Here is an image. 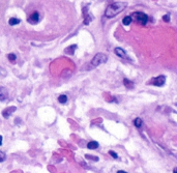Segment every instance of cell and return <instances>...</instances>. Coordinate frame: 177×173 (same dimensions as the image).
<instances>
[{"label": "cell", "mask_w": 177, "mask_h": 173, "mask_svg": "<svg viewBox=\"0 0 177 173\" xmlns=\"http://www.w3.org/2000/svg\"><path fill=\"white\" fill-rule=\"evenodd\" d=\"M126 6H127L126 2H114L106 8L105 16L107 18H114V17H116L118 15V13L123 12Z\"/></svg>", "instance_id": "1"}, {"label": "cell", "mask_w": 177, "mask_h": 173, "mask_svg": "<svg viewBox=\"0 0 177 173\" xmlns=\"http://www.w3.org/2000/svg\"><path fill=\"white\" fill-rule=\"evenodd\" d=\"M107 60H108V57H107L104 53H98L92 58L90 64H91L92 67H98V65L103 64V63H106Z\"/></svg>", "instance_id": "2"}, {"label": "cell", "mask_w": 177, "mask_h": 173, "mask_svg": "<svg viewBox=\"0 0 177 173\" xmlns=\"http://www.w3.org/2000/svg\"><path fill=\"white\" fill-rule=\"evenodd\" d=\"M131 17V19H134L136 22L141 24V25H145V24H147V22H148V16L142 12L134 13Z\"/></svg>", "instance_id": "3"}, {"label": "cell", "mask_w": 177, "mask_h": 173, "mask_svg": "<svg viewBox=\"0 0 177 173\" xmlns=\"http://www.w3.org/2000/svg\"><path fill=\"white\" fill-rule=\"evenodd\" d=\"M166 82V76H157L153 79H151L150 81L148 82V84L150 85H155V86H163Z\"/></svg>", "instance_id": "4"}, {"label": "cell", "mask_w": 177, "mask_h": 173, "mask_svg": "<svg viewBox=\"0 0 177 173\" xmlns=\"http://www.w3.org/2000/svg\"><path fill=\"white\" fill-rule=\"evenodd\" d=\"M39 19H40L39 13V12H33V13L28 17V22H29L30 24H37V23L39 22Z\"/></svg>", "instance_id": "5"}, {"label": "cell", "mask_w": 177, "mask_h": 173, "mask_svg": "<svg viewBox=\"0 0 177 173\" xmlns=\"http://www.w3.org/2000/svg\"><path fill=\"white\" fill-rule=\"evenodd\" d=\"M87 12H88L87 7H83L82 8V13H83V17H84V24H85V25H89V23L91 22V20H92V17L90 16Z\"/></svg>", "instance_id": "6"}, {"label": "cell", "mask_w": 177, "mask_h": 173, "mask_svg": "<svg viewBox=\"0 0 177 173\" xmlns=\"http://www.w3.org/2000/svg\"><path fill=\"white\" fill-rule=\"evenodd\" d=\"M17 110V107H15V106H12V107H8V108H6L5 110H3V112H2V115H3V117L4 118H8V117L12 115V114L15 112Z\"/></svg>", "instance_id": "7"}, {"label": "cell", "mask_w": 177, "mask_h": 173, "mask_svg": "<svg viewBox=\"0 0 177 173\" xmlns=\"http://www.w3.org/2000/svg\"><path fill=\"white\" fill-rule=\"evenodd\" d=\"M7 98H8V90L5 87L0 86V101L4 102Z\"/></svg>", "instance_id": "8"}, {"label": "cell", "mask_w": 177, "mask_h": 173, "mask_svg": "<svg viewBox=\"0 0 177 173\" xmlns=\"http://www.w3.org/2000/svg\"><path fill=\"white\" fill-rule=\"evenodd\" d=\"M115 54L117 55V56L123 58V59H128V56H127L126 52L124 51L122 48H115Z\"/></svg>", "instance_id": "9"}, {"label": "cell", "mask_w": 177, "mask_h": 173, "mask_svg": "<svg viewBox=\"0 0 177 173\" xmlns=\"http://www.w3.org/2000/svg\"><path fill=\"white\" fill-rule=\"evenodd\" d=\"M87 148L88 149H92V150L96 149V148H98V142H96V141H90V142L87 143Z\"/></svg>", "instance_id": "10"}, {"label": "cell", "mask_w": 177, "mask_h": 173, "mask_svg": "<svg viewBox=\"0 0 177 173\" xmlns=\"http://www.w3.org/2000/svg\"><path fill=\"white\" fill-rule=\"evenodd\" d=\"M76 48H77V45H72V46H69V47H67L66 49H65V53L66 54H69V55H72L75 53V51H76Z\"/></svg>", "instance_id": "11"}, {"label": "cell", "mask_w": 177, "mask_h": 173, "mask_svg": "<svg viewBox=\"0 0 177 173\" xmlns=\"http://www.w3.org/2000/svg\"><path fill=\"white\" fill-rule=\"evenodd\" d=\"M123 84L128 89H133L134 88V83L131 81H130V80H127V79H123Z\"/></svg>", "instance_id": "12"}, {"label": "cell", "mask_w": 177, "mask_h": 173, "mask_svg": "<svg viewBox=\"0 0 177 173\" xmlns=\"http://www.w3.org/2000/svg\"><path fill=\"white\" fill-rule=\"evenodd\" d=\"M21 20L20 19H17V18H10L8 20V24L10 26H15V25H18V24H20Z\"/></svg>", "instance_id": "13"}, {"label": "cell", "mask_w": 177, "mask_h": 173, "mask_svg": "<svg viewBox=\"0 0 177 173\" xmlns=\"http://www.w3.org/2000/svg\"><path fill=\"white\" fill-rule=\"evenodd\" d=\"M131 21H133L131 17V16H126V17H124V18H123L122 24H123V25H125V26H127V25H130V24L131 23Z\"/></svg>", "instance_id": "14"}, {"label": "cell", "mask_w": 177, "mask_h": 173, "mask_svg": "<svg viewBox=\"0 0 177 173\" xmlns=\"http://www.w3.org/2000/svg\"><path fill=\"white\" fill-rule=\"evenodd\" d=\"M58 102L60 103V104H66L67 103V96L65 95V94H61V95H59L58 96Z\"/></svg>", "instance_id": "15"}, {"label": "cell", "mask_w": 177, "mask_h": 173, "mask_svg": "<svg viewBox=\"0 0 177 173\" xmlns=\"http://www.w3.org/2000/svg\"><path fill=\"white\" fill-rule=\"evenodd\" d=\"M142 123H143V121H142V119L141 118H136L134 120V126L137 127V129H140V127L142 126Z\"/></svg>", "instance_id": "16"}, {"label": "cell", "mask_w": 177, "mask_h": 173, "mask_svg": "<svg viewBox=\"0 0 177 173\" xmlns=\"http://www.w3.org/2000/svg\"><path fill=\"white\" fill-rule=\"evenodd\" d=\"M7 58H8V60L9 61H12V62H13V61H16V59H17V56L13 53H10V54H8L7 55Z\"/></svg>", "instance_id": "17"}, {"label": "cell", "mask_w": 177, "mask_h": 173, "mask_svg": "<svg viewBox=\"0 0 177 173\" xmlns=\"http://www.w3.org/2000/svg\"><path fill=\"white\" fill-rule=\"evenodd\" d=\"M6 160V154L3 153V151H0V163L1 162H4Z\"/></svg>", "instance_id": "18"}, {"label": "cell", "mask_w": 177, "mask_h": 173, "mask_svg": "<svg viewBox=\"0 0 177 173\" xmlns=\"http://www.w3.org/2000/svg\"><path fill=\"white\" fill-rule=\"evenodd\" d=\"M109 154L112 157L113 159H118V154L115 153V151H113V150H110L109 151Z\"/></svg>", "instance_id": "19"}, {"label": "cell", "mask_w": 177, "mask_h": 173, "mask_svg": "<svg viewBox=\"0 0 177 173\" xmlns=\"http://www.w3.org/2000/svg\"><path fill=\"white\" fill-rule=\"evenodd\" d=\"M86 159L88 160H93V161H98V158H94V155H89V154H86L85 155Z\"/></svg>", "instance_id": "20"}, {"label": "cell", "mask_w": 177, "mask_h": 173, "mask_svg": "<svg viewBox=\"0 0 177 173\" xmlns=\"http://www.w3.org/2000/svg\"><path fill=\"white\" fill-rule=\"evenodd\" d=\"M163 20L165 21V22H170V15L169 13H167V15L163 16Z\"/></svg>", "instance_id": "21"}, {"label": "cell", "mask_w": 177, "mask_h": 173, "mask_svg": "<svg viewBox=\"0 0 177 173\" xmlns=\"http://www.w3.org/2000/svg\"><path fill=\"white\" fill-rule=\"evenodd\" d=\"M2 139H3V138H2V136H1V135H0V146H1V145H2Z\"/></svg>", "instance_id": "22"}, {"label": "cell", "mask_w": 177, "mask_h": 173, "mask_svg": "<svg viewBox=\"0 0 177 173\" xmlns=\"http://www.w3.org/2000/svg\"><path fill=\"white\" fill-rule=\"evenodd\" d=\"M117 173H127V172L124 170H119V171H117Z\"/></svg>", "instance_id": "23"}, {"label": "cell", "mask_w": 177, "mask_h": 173, "mask_svg": "<svg viewBox=\"0 0 177 173\" xmlns=\"http://www.w3.org/2000/svg\"><path fill=\"white\" fill-rule=\"evenodd\" d=\"M173 173H177V167H175L174 169H173Z\"/></svg>", "instance_id": "24"}]
</instances>
